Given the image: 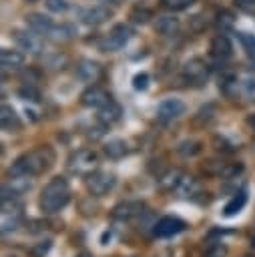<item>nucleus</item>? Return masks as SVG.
Instances as JSON below:
<instances>
[{
  "label": "nucleus",
  "instance_id": "obj_24",
  "mask_svg": "<svg viewBox=\"0 0 255 257\" xmlns=\"http://www.w3.org/2000/svg\"><path fill=\"white\" fill-rule=\"evenodd\" d=\"M223 169H225V161H215V159H211V161H207V163L203 165V173H205V175H213V177H221Z\"/></svg>",
  "mask_w": 255,
  "mask_h": 257
},
{
  "label": "nucleus",
  "instance_id": "obj_40",
  "mask_svg": "<svg viewBox=\"0 0 255 257\" xmlns=\"http://www.w3.org/2000/svg\"><path fill=\"white\" fill-rule=\"evenodd\" d=\"M78 257H88V255H78Z\"/></svg>",
  "mask_w": 255,
  "mask_h": 257
},
{
  "label": "nucleus",
  "instance_id": "obj_14",
  "mask_svg": "<svg viewBox=\"0 0 255 257\" xmlns=\"http://www.w3.org/2000/svg\"><path fill=\"white\" fill-rule=\"evenodd\" d=\"M0 124H2V128L6 133H16V131L22 128V122H20L18 114L10 104H2V108H0Z\"/></svg>",
  "mask_w": 255,
  "mask_h": 257
},
{
  "label": "nucleus",
  "instance_id": "obj_38",
  "mask_svg": "<svg viewBox=\"0 0 255 257\" xmlns=\"http://www.w3.org/2000/svg\"><path fill=\"white\" fill-rule=\"evenodd\" d=\"M251 245H253V249H255V235H253V239H251Z\"/></svg>",
  "mask_w": 255,
  "mask_h": 257
},
{
  "label": "nucleus",
  "instance_id": "obj_25",
  "mask_svg": "<svg viewBox=\"0 0 255 257\" xmlns=\"http://www.w3.org/2000/svg\"><path fill=\"white\" fill-rule=\"evenodd\" d=\"M18 94H20L24 100H32V102H38V100H40V90H38L36 86L28 84V82H26L24 86H20Z\"/></svg>",
  "mask_w": 255,
  "mask_h": 257
},
{
  "label": "nucleus",
  "instance_id": "obj_36",
  "mask_svg": "<svg viewBox=\"0 0 255 257\" xmlns=\"http://www.w3.org/2000/svg\"><path fill=\"white\" fill-rule=\"evenodd\" d=\"M245 92H247V96L255 98V78H249V80H245Z\"/></svg>",
  "mask_w": 255,
  "mask_h": 257
},
{
  "label": "nucleus",
  "instance_id": "obj_28",
  "mask_svg": "<svg viewBox=\"0 0 255 257\" xmlns=\"http://www.w3.org/2000/svg\"><path fill=\"white\" fill-rule=\"evenodd\" d=\"M165 8L173 10V12H181V10H187L189 6L195 4V0H161Z\"/></svg>",
  "mask_w": 255,
  "mask_h": 257
},
{
  "label": "nucleus",
  "instance_id": "obj_39",
  "mask_svg": "<svg viewBox=\"0 0 255 257\" xmlns=\"http://www.w3.org/2000/svg\"><path fill=\"white\" fill-rule=\"evenodd\" d=\"M106 2H120V0H106Z\"/></svg>",
  "mask_w": 255,
  "mask_h": 257
},
{
  "label": "nucleus",
  "instance_id": "obj_31",
  "mask_svg": "<svg viewBox=\"0 0 255 257\" xmlns=\"http://www.w3.org/2000/svg\"><path fill=\"white\" fill-rule=\"evenodd\" d=\"M225 255H227V247L223 243H215L203 253V257H225Z\"/></svg>",
  "mask_w": 255,
  "mask_h": 257
},
{
  "label": "nucleus",
  "instance_id": "obj_15",
  "mask_svg": "<svg viewBox=\"0 0 255 257\" xmlns=\"http://www.w3.org/2000/svg\"><path fill=\"white\" fill-rule=\"evenodd\" d=\"M26 24H28L30 30H34L36 34H44V36H48L50 30L54 28V22L44 14H28L26 16Z\"/></svg>",
  "mask_w": 255,
  "mask_h": 257
},
{
  "label": "nucleus",
  "instance_id": "obj_8",
  "mask_svg": "<svg viewBox=\"0 0 255 257\" xmlns=\"http://www.w3.org/2000/svg\"><path fill=\"white\" fill-rule=\"evenodd\" d=\"M207 74H209L207 64H205V60H201V58H191V60L185 62V66H183V76H185L191 84H203V82L207 80Z\"/></svg>",
  "mask_w": 255,
  "mask_h": 257
},
{
  "label": "nucleus",
  "instance_id": "obj_5",
  "mask_svg": "<svg viewBox=\"0 0 255 257\" xmlns=\"http://www.w3.org/2000/svg\"><path fill=\"white\" fill-rule=\"evenodd\" d=\"M133 36V30L126 26V24H114L110 28V32L104 36V40L100 42V48L104 52H114V50H120Z\"/></svg>",
  "mask_w": 255,
  "mask_h": 257
},
{
  "label": "nucleus",
  "instance_id": "obj_30",
  "mask_svg": "<svg viewBox=\"0 0 255 257\" xmlns=\"http://www.w3.org/2000/svg\"><path fill=\"white\" fill-rule=\"evenodd\" d=\"M243 173V165L241 163H225V169L221 173V179H233L237 175Z\"/></svg>",
  "mask_w": 255,
  "mask_h": 257
},
{
  "label": "nucleus",
  "instance_id": "obj_16",
  "mask_svg": "<svg viewBox=\"0 0 255 257\" xmlns=\"http://www.w3.org/2000/svg\"><path fill=\"white\" fill-rule=\"evenodd\" d=\"M141 213H143V203H139V201H124V203H118V205L114 207V211H112V215H114L116 219H124V221L133 219V217H139Z\"/></svg>",
  "mask_w": 255,
  "mask_h": 257
},
{
  "label": "nucleus",
  "instance_id": "obj_37",
  "mask_svg": "<svg viewBox=\"0 0 255 257\" xmlns=\"http://www.w3.org/2000/svg\"><path fill=\"white\" fill-rule=\"evenodd\" d=\"M247 124H249V126H251L253 131H255V114H251V116L247 118Z\"/></svg>",
  "mask_w": 255,
  "mask_h": 257
},
{
  "label": "nucleus",
  "instance_id": "obj_9",
  "mask_svg": "<svg viewBox=\"0 0 255 257\" xmlns=\"http://www.w3.org/2000/svg\"><path fill=\"white\" fill-rule=\"evenodd\" d=\"M112 98H110V94L104 90V88H100V86H88L82 94H80V102L84 104V106H88V108H100V106H104L106 102H110Z\"/></svg>",
  "mask_w": 255,
  "mask_h": 257
},
{
  "label": "nucleus",
  "instance_id": "obj_10",
  "mask_svg": "<svg viewBox=\"0 0 255 257\" xmlns=\"http://www.w3.org/2000/svg\"><path fill=\"white\" fill-rule=\"evenodd\" d=\"M185 110H187V106H185L183 100H179V98H165L157 106V116L161 120H175L181 114H185Z\"/></svg>",
  "mask_w": 255,
  "mask_h": 257
},
{
  "label": "nucleus",
  "instance_id": "obj_21",
  "mask_svg": "<svg viewBox=\"0 0 255 257\" xmlns=\"http://www.w3.org/2000/svg\"><path fill=\"white\" fill-rule=\"evenodd\" d=\"M126 143L124 141H120V139H114V141H108L106 145H104V153H106V157H110V159H120V157H124L126 155Z\"/></svg>",
  "mask_w": 255,
  "mask_h": 257
},
{
  "label": "nucleus",
  "instance_id": "obj_19",
  "mask_svg": "<svg viewBox=\"0 0 255 257\" xmlns=\"http://www.w3.org/2000/svg\"><path fill=\"white\" fill-rule=\"evenodd\" d=\"M120 114H122V110H120V106H118L114 100H110V102H106L104 106L98 108V118H100V122H104V124L116 122V120L120 118Z\"/></svg>",
  "mask_w": 255,
  "mask_h": 257
},
{
  "label": "nucleus",
  "instance_id": "obj_7",
  "mask_svg": "<svg viewBox=\"0 0 255 257\" xmlns=\"http://www.w3.org/2000/svg\"><path fill=\"white\" fill-rule=\"evenodd\" d=\"M80 20L86 24V26H98L102 22H106L110 16H112V10L104 4H96V6H88V8H82L78 12Z\"/></svg>",
  "mask_w": 255,
  "mask_h": 257
},
{
  "label": "nucleus",
  "instance_id": "obj_1",
  "mask_svg": "<svg viewBox=\"0 0 255 257\" xmlns=\"http://www.w3.org/2000/svg\"><path fill=\"white\" fill-rule=\"evenodd\" d=\"M54 151L44 145V147H38V149H32L24 155H20L12 167H10V175H26V177H36V175H42L44 171H48L52 165H54Z\"/></svg>",
  "mask_w": 255,
  "mask_h": 257
},
{
  "label": "nucleus",
  "instance_id": "obj_18",
  "mask_svg": "<svg viewBox=\"0 0 255 257\" xmlns=\"http://www.w3.org/2000/svg\"><path fill=\"white\" fill-rule=\"evenodd\" d=\"M155 30L163 36H173L179 30V18L175 16H159L155 22Z\"/></svg>",
  "mask_w": 255,
  "mask_h": 257
},
{
  "label": "nucleus",
  "instance_id": "obj_26",
  "mask_svg": "<svg viewBox=\"0 0 255 257\" xmlns=\"http://www.w3.org/2000/svg\"><path fill=\"white\" fill-rule=\"evenodd\" d=\"M72 28L70 26H54L52 30H50V34H48V38H52V40H68L70 36H72Z\"/></svg>",
  "mask_w": 255,
  "mask_h": 257
},
{
  "label": "nucleus",
  "instance_id": "obj_12",
  "mask_svg": "<svg viewBox=\"0 0 255 257\" xmlns=\"http://www.w3.org/2000/svg\"><path fill=\"white\" fill-rule=\"evenodd\" d=\"M211 54L217 58V60H227L233 56V44L231 40L225 36V34H217L213 40H211V46H209Z\"/></svg>",
  "mask_w": 255,
  "mask_h": 257
},
{
  "label": "nucleus",
  "instance_id": "obj_3",
  "mask_svg": "<svg viewBox=\"0 0 255 257\" xmlns=\"http://www.w3.org/2000/svg\"><path fill=\"white\" fill-rule=\"evenodd\" d=\"M68 171L74 173V175H80V177H88L90 173L96 171L98 167V157L94 151H88V149H80L76 153H72L68 157Z\"/></svg>",
  "mask_w": 255,
  "mask_h": 257
},
{
  "label": "nucleus",
  "instance_id": "obj_20",
  "mask_svg": "<svg viewBox=\"0 0 255 257\" xmlns=\"http://www.w3.org/2000/svg\"><path fill=\"white\" fill-rule=\"evenodd\" d=\"M245 203H247V193L245 191H239V193H235V197L225 205V209H223V215L225 217H231V215H235V213H239L243 207H245Z\"/></svg>",
  "mask_w": 255,
  "mask_h": 257
},
{
  "label": "nucleus",
  "instance_id": "obj_17",
  "mask_svg": "<svg viewBox=\"0 0 255 257\" xmlns=\"http://www.w3.org/2000/svg\"><path fill=\"white\" fill-rule=\"evenodd\" d=\"M0 62H2V68L6 70H16L24 64V54L18 52V50H12V48H2L0 52Z\"/></svg>",
  "mask_w": 255,
  "mask_h": 257
},
{
  "label": "nucleus",
  "instance_id": "obj_27",
  "mask_svg": "<svg viewBox=\"0 0 255 257\" xmlns=\"http://www.w3.org/2000/svg\"><path fill=\"white\" fill-rule=\"evenodd\" d=\"M239 40H241L245 52H247L251 58H255V36L249 34V32H239Z\"/></svg>",
  "mask_w": 255,
  "mask_h": 257
},
{
  "label": "nucleus",
  "instance_id": "obj_22",
  "mask_svg": "<svg viewBox=\"0 0 255 257\" xmlns=\"http://www.w3.org/2000/svg\"><path fill=\"white\" fill-rule=\"evenodd\" d=\"M129 18H131L135 24H147V22L153 18V12H151L149 8H145V6H135V8L131 10Z\"/></svg>",
  "mask_w": 255,
  "mask_h": 257
},
{
  "label": "nucleus",
  "instance_id": "obj_23",
  "mask_svg": "<svg viewBox=\"0 0 255 257\" xmlns=\"http://www.w3.org/2000/svg\"><path fill=\"white\" fill-rule=\"evenodd\" d=\"M177 153L183 157H195L201 153V143L199 141H185L177 147Z\"/></svg>",
  "mask_w": 255,
  "mask_h": 257
},
{
  "label": "nucleus",
  "instance_id": "obj_29",
  "mask_svg": "<svg viewBox=\"0 0 255 257\" xmlns=\"http://www.w3.org/2000/svg\"><path fill=\"white\" fill-rule=\"evenodd\" d=\"M52 249V241L50 239H46V241H40V243H36L34 247H30V257H44L48 251Z\"/></svg>",
  "mask_w": 255,
  "mask_h": 257
},
{
  "label": "nucleus",
  "instance_id": "obj_13",
  "mask_svg": "<svg viewBox=\"0 0 255 257\" xmlns=\"http://www.w3.org/2000/svg\"><path fill=\"white\" fill-rule=\"evenodd\" d=\"M76 76L82 82H96V78L100 76V64L94 60H80L76 64Z\"/></svg>",
  "mask_w": 255,
  "mask_h": 257
},
{
  "label": "nucleus",
  "instance_id": "obj_32",
  "mask_svg": "<svg viewBox=\"0 0 255 257\" xmlns=\"http://www.w3.org/2000/svg\"><path fill=\"white\" fill-rule=\"evenodd\" d=\"M235 6L245 14H255V0H233Z\"/></svg>",
  "mask_w": 255,
  "mask_h": 257
},
{
  "label": "nucleus",
  "instance_id": "obj_2",
  "mask_svg": "<svg viewBox=\"0 0 255 257\" xmlns=\"http://www.w3.org/2000/svg\"><path fill=\"white\" fill-rule=\"evenodd\" d=\"M68 203H70V185L62 177L50 179L44 185V189L40 193V199H38V205L44 213H58Z\"/></svg>",
  "mask_w": 255,
  "mask_h": 257
},
{
  "label": "nucleus",
  "instance_id": "obj_35",
  "mask_svg": "<svg viewBox=\"0 0 255 257\" xmlns=\"http://www.w3.org/2000/svg\"><path fill=\"white\" fill-rule=\"evenodd\" d=\"M217 24L223 26V28H229V26L233 24L231 14H229V12H219V14H217Z\"/></svg>",
  "mask_w": 255,
  "mask_h": 257
},
{
  "label": "nucleus",
  "instance_id": "obj_34",
  "mask_svg": "<svg viewBox=\"0 0 255 257\" xmlns=\"http://www.w3.org/2000/svg\"><path fill=\"white\" fill-rule=\"evenodd\" d=\"M46 8L50 12H64L66 10V2L64 0H46Z\"/></svg>",
  "mask_w": 255,
  "mask_h": 257
},
{
  "label": "nucleus",
  "instance_id": "obj_33",
  "mask_svg": "<svg viewBox=\"0 0 255 257\" xmlns=\"http://www.w3.org/2000/svg\"><path fill=\"white\" fill-rule=\"evenodd\" d=\"M133 86H135L137 90H145V88L149 86V74H147V72L135 74V78H133Z\"/></svg>",
  "mask_w": 255,
  "mask_h": 257
},
{
  "label": "nucleus",
  "instance_id": "obj_6",
  "mask_svg": "<svg viewBox=\"0 0 255 257\" xmlns=\"http://www.w3.org/2000/svg\"><path fill=\"white\" fill-rule=\"evenodd\" d=\"M187 221L179 219V217H173V215H167V217H161L155 225H153V235L155 237H161V239H167V237H173V235H179L187 229Z\"/></svg>",
  "mask_w": 255,
  "mask_h": 257
},
{
  "label": "nucleus",
  "instance_id": "obj_4",
  "mask_svg": "<svg viewBox=\"0 0 255 257\" xmlns=\"http://www.w3.org/2000/svg\"><path fill=\"white\" fill-rule=\"evenodd\" d=\"M114 185H116V177L112 173H106V171H94L86 177V189L94 197L106 195Z\"/></svg>",
  "mask_w": 255,
  "mask_h": 257
},
{
  "label": "nucleus",
  "instance_id": "obj_11",
  "mask_svg": "<svg viewBox=\"0 0 255 257\" xmlns=\"http://www.w3.org/2000/svg\"><path fill=\"white\" fill-rule=\"evenodd\" d=\"M12 36H14L16 44L22 50H28L32 54H36V52L42 50V40L38 38V34H34V30L32 32H28V30H14Z\"/></svg>",
  "mask_w": 255,
  "mask_h": 257
}]
</instances>
